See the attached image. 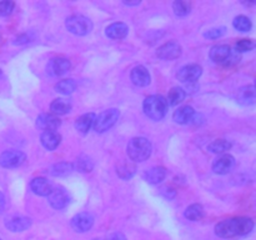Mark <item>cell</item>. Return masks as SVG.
Instances as JSON below:
<instances>
[{"instance_id": "cell-1", "label": "cell", "mask_w": 256, "mask_h": 240, "mask_svg": "<svg viewBox=\"0 0 256 240\" xmlns=\"http://www.w3.org/2000/svg\"><path fill=\"white\" fill-rule=\"evenodd\" d=\"M252 229H254V220L250 218H232L220 222L215 226V232L218 236L230 239V238L249 234Z\"/></svg>"}, {"instance_id": "cell-2", "label": "cell", "mask_w": 256, "mask_h": 240, "mask_svg": "<svg viewBox=\"0 0 256 240\" xmlns=\"http://www.w3.org/2000/svg\"><path fill=\"white\" fill-rule=\"evenodd\" d=\"M142 109L150 119L162 120L166 115L168 102L162 95H150L144 100Z\"/></svg>"}, {"instance_id": "cell-3", "label": "cell", "mask_w": 256, "mask_h": 240, "mask_svg": "<svg viewBox=\"0 0 256 240\" xmlns=\"http://www.w3.org/2000/svg\"><path fill=\"white\" fill-rule=\"evenodd\" d=\"M152 154V144L146 138L138 136L130 140L128 145V155L135 162H144Z\"/></svg>"}, {"instance_id": "cell-4", "label": "cell", "mask_w": 256, "mask_h": 240, "mask_svg": "<svg viewBox=\"0 0 256 240\" xmlns=\"http://www.w3.org/2000/svg\"><path fill=\"white\" fill-rule=\"evenodd\" d=\"M65 26L72 34L78 36H84L88 35L92 30V22L82 15H72L69 16L65 22Z\"/></svg>"}, {"instance_id": "cell-5", "label": "cell", "mask_w": 256, "mask_h": 240, "mask_svg": "<svg viewBox=\"0 0 256 240\" xmlns=\"http://www.w3.org/2000/svg\"><path fill=\"white\" fill-rule=\"evenodd\" d=\"M119 110L109 109L106 112H102L98 118H95V122L92 128L96 132H105L115 125V122L119 119Z\"/></svg>"}, {"instance_id": "cell-6", "label": "cell", "mask_w": 256, "mask_h": 240, "mask_svg": "<svg viewBox=\"0 0 256 240\" xmlns=\"http://www.w3.org/2000/svg\"><path fill=\"white\" fill-rule=\"evenodd\" d=\"M26 160V155L19 150H8L0 155V165L6 169L18 168Z\"/></svg>"}, {"instance_id": "cell-7", "label": "cell", "mask_w": 256, "mask_h": 240, "mask_svg": "<svg viewBox=\"0 0 256 240\" xmlns=\"http://www.w3.org/2000/svg\"><path fill=\"white\" fill-rule=\"evenodd\" d=\"M202 69L200 65L198 64H189L182 66V69L178 72L176 76L184 84H195L196 80L202 76Z\"/></svg>"}, {"instance_id": "cell-8", "label": "cell", "mask_w": 256, "mask_h": 240, "mask_svg": "<svg viewBox=\"0 0 256 240\" xmlns=\"http://www.w3.org/2000/svg\"><path fill=\"white\" fill-rule=\"evenodd\" d=\"M182 45L178 42H169L156 50V56L162 60H174L182 55Z\"/></svg>"}, {"instance_id": "cell-9", "label": "cell", "mask_w": 256, "mask_h": 240, "mask_svg": "<svg viewBox=\"0 0 256 240\" xmlns=\"http://www.w3.org/2000/svg\"><path fill=\"white\" fill-rule=\"evenodd\" d=\"M94 224V216L89 212H80L72 220V228L78 232H85L92 229Z\"/></svg>"}, {"instance_id": "cell-10", "label": "cell", "mask_w": 256, "mask_h": 240, "mask_svg": "<svg viewBox=\"0 0 256 240\" xmlns=\"http://www.w3.org/2000/svg\"><path fill=\"white\" fill-rule=\"evenodd\" d=\"M32 225V220L26 216H22V215H12L5 220V226L14 232H24V230L29 229Z\"/></svg>"}, {"instance_id": "cell-11", "label": "cell", "mask_w": 256, "mask_h": 240, "mask_svg": "<svg viewBox=\"0 0 256 240\" xmlns=\"http://www.w3.org/2000/svg\"><path fill=\"white\" fill-rule=\"evenodd\" d=\"M70 69V62L66 58L56 56L52 59L48 64V72L52 76H60L64 75L65 72H69Z\"/></svg>"}, {"instance_id": "cell-12", "label": "cell", "mask_w": 256, "mask_h": 240, "mask_svg": "<svg viewBox=\"0 0 256 240\" xmlns=\"http://www.w3.org/2000/svg\"><path fill=\"white\" fill-rule=\"evenodd\" d=\"M49 202L54 209H64L68 204H69V195L62 188H55V189L52 190L49 195Z\"/></svg>"}, {"instance_id": "cell-13", "label": "cell", "mask_w": 256, "mask_h": 240, "mask_svg": "<svg viewBox=\"0 0 256 240\" xmlns=\"http://www.w3.org/2000/svg\"><path fill=\"white\" fill-rule=\"evenodd\" d=\"M235 166V158L232 155L225 154L222 156H220L219 159H216L212 164V170L214 172L220 175L228 174L232 170V168Z\"/></svg>"}, {"instance_id": "cell-14", "label": "cell", "mask_w": 256, "mask_h": 240, "mask_svg": "<svg viewBox=\"0 0 256 240\" xmlns=\"http://www.w3.org/2000/svg\"><path fill=\"white\" fill-rule=\"evenodd\" d=\"M130 79L138 86H148L150 84V72L142 65H138V66L132 68V72H130Z\"/></svg>"}, {"instance_id": "cell-15", "label": "cell", "mask_w": 256, "mask_h": 240, "mask_svg": "<svg viewBox=\"0 0 256 240\" xmlns=\"http://www.w3.org/2000/svg\"><path fill=\"white\" fill-rule=\"evenodd\" d=\"M40 142H42V145L45 149L55 150L59 146L60 142H62V136L55 130H45L40 135Z\"/></svg>"}, {"instance_id": "cell-16", "label": "cell", "mask_w": 256, "mask_h": 240, "mask_svg": "<svg viewBox=\"0 0 256 240\" xmlns=\"http://www.w3.org/2000/svg\"><path fill=\"white\" fill-rule=\"evenodd\" d=\"M128 32H129V28L124 22H112L105 30L106 36L114 40L124 39V38H126Z\"/></svg>"}, {"instance_id": "cell-17", "label": "cell", "mask_w": 256, "mask_h": 240, "mask_svg": "<svg viewBox=\"0 0 256 240\" xmlns=\"http://www.w3.org/2000/svg\"><path fill=\"white\" fill-rule=\"evenodd\" d=\"M30 189L32 190L34 194L39 195V196H48L52 192V186L44 178H35L30 182Z\"/></svg>"}, {"instance_id": "cell-18", "label": "cell", "mask_w": 256, "mask_h": 240, "mask_svg": "<svg viewBox=\"0 0 256 240\" xmlns=\"http://www.w3.org/2000/svg\"><path fill=\"white\" fill-rule=\"evenodd\" d=\"M62 122L59 118H56L52 114H42L36 119L38 128L45 130H56L60 126Z\"/></svg>"}, {"instance_id": "cell-19", "label": "cell", "mask_w": 256, "mask_h": 240, "mask_svg": "<svg viewBox=\"0 0 256 240\" xmlns=\"http://www.w3.org/2000/svg\"><path fill=\"white\" fill-rule=\"evenodd\" d=\"M238 102L242 105H252L255 102V86L252 84L242 88L236 94Z\"/></svg>"}, {"instance_id": "cell-20", "label": "cell", "mask_w": 256, "mask_h": 240, "mask_svg": "<svg viewBox=\"0 0 256 240\" xmlns=\"http://www.w3.org/2000/svg\"><path fill=\"white\" fill-rule=\"evenodd\" d=\"M230 52H232V49L228 45H215L210 50V59L215 62H222L224 64L228 58H229Z\"/></svg>"}, {"instance_id": "cell-21", "label": "cell", "mask_w": 256, "mask_h": 240, "mask_svg": "<svg viewBox=\"0 0 256 240\" xmlns=\"http://www.w3.org/2000/svg\"><path fill=\"white\" fill-rule=\"evenodd\" d=\"M195 116V112L192 106L189 105H185V106L179 108L176 112H174V120L178 124H188V122H192Z\"/></svg>"}, {"instance_id": "cell-22", "label": "cell", "mask_w": 256, "mask_h": 240, "mask_svg": "<svg viewBox=\"0 0 256 240\" xmlns=\"http://www.w3.org/2000/svg\"><path fill=\"white\" fill-rule=\"evenodd\" d=\"M165 176H166V170L162 166L152 168L144 174L145 180L150 184H159L165 179Z\"/></svg>"}, {"instance_id": "cell-23", "label": "cell", "mask_w": 256, "mask_h": 240, "mask_svg": "<svg viewBox=\"0 0 256 240\" xmlns=\"http://www.w3.org/2000/svg\"><path fill=\"white\" fill-rule=\"evenodd\" d=\"M95 118L96 116H95V114H92V112L82 115V116L75 122V128H76L78 132H82V134H86V132L92 129V125H94Z\"/></svg>"}, {"instance_id": "cell-24", "label": "cell", "mask_w": 256, "mask_h": 240, "mask_svg": "<svg viewBox=\"0 0 256 240\" xmlns=\"http://www.w3.org/2000/svg\"><path fill=\"white\" fill-rule=\"evenodd\" d=\"M70 109H72V102L62 98H58L50 104V110L55 115H65L70 112Z\"/></svg>"}, {"instance_id": "cell-25", "label": "cell", "mask_w": 256, "mask_h": 240, "mask_svg": "<svg viewBox=\"0 0 256 240\" xmlns=\"http://www.w3.org/2000/svg\"><path fill=\"white\" fill-rule=\"evenodd\" d=\"M116 172L122 179H130L136 172V166H135L134 162H122L118 164Z\"/></svg>"}, {"instance_id": "cell-26", "label": "cell", "mask_w": 256, "mask_h": 240, "mask_svg": "<svg viewBox=\"0 0 256 240\" xmlns=\"http://www.w3.org/2000/svg\"><path fill=\"white\" fill-rule=\"evenodd\" d=\"M72 170H74V165H72V162H62L52 165V174L54 175V176H66V175L72 174Z\"/></svg>"}, {"instance_id": "cell-27", "label": "cell", "mask_w": 256, "mask_h": 240, "mask_svg": "<svg viewBox=\"0 0 256 240\" xmlns=\"http://www.w3.org/2000/svg\"><path fill=\"white\" fill-rule=\"evenodd\" d=\"M184 215L186 219L192 220V222H198L204 216V209L200 204H192L186 208Z\"/></svg>"}, {"instance_id": "cell-28", "label": "cell", "mask_w": 256, "mask_h": 240, "mask_svg": "<svg viewBox=\"0 0 256 240\" xmlns=\"http://www.w3.org/2000/svg\"><path fill=\"white\" fill-rule=\"evenodd\" d=\"M232 142H228V140L218 139V140H214V142L209 145L208 149H209L210 152H214V154H222V152L232 149Z\"/></svg>"}, {"instance_id": "cell-29", "label": "cell", "mask_w": 256, "mask_h": 240, "mask_svg": "<svg viewBox=\"0 0 256 240\" xmlns=\"http://www.w3.org/2000/svg\"><path fill=\"white\" fill-rule=\"evenodd\" d=\"M75 89H76V82L72 79L60 80V82L55 85V90H56L58 92H60V94L64 95L72 94Z\"/></svg>"}, {"instance_id": "cell-30", "label": "cell", "mask_w": 256, "mask_h": 240, "mask_svg": "<svg viewBox=\"0 0 256 240\" xmlns=\"http://www.w3.org/2000/svg\"><path fill=\"white\" fill-rule=\"evenodd\" d=\"M185 95H186V94H185V92H184V89H182V88L175 86V88H172V89L169 92V94H168L166 102H169L170 105L175 106V105L180 104V102L184 100Z\"/></svg>"}, {"instance_id": "cell-31", "label": "cell", "mask_w": 256, "mask_h": 240, "mask_svg": "<svg viewBox=\"0 0 256 240\" xmlns=\"http://www.w3.org/2000/svg\"><path fill=\"white\" fill-rule=\"evenodd\" d=\"M252 26V20L249 19L245 15H239V16L235 18L234 20V28L239 32H249Z\"/></svg>"}, {"instance_id": "cell-32", "label": "cell", "mask_w": 256, "mask_h": 240, "mask_svg": "<svg viewBox=\"0 0 256 240\" xmlns=\"http://www.w3.org/2000/svg\"><path fill=\"white\" fill-rule=\"evenodd\" d=\"M76 169L82 172H92V168H94V162L90 159L89 156H80L76 160V164H75Z\"/></svg>"}, {"instance_id": "cell-33", "label": "cell", "mask_w": 256, "mask_h": 240, "mask_svg": "<svg viewBox=\"0 0 256 240\" xmlns=\"http://www.w3.org/2000/svg\"><path fill=\"white\" fill-rule=\"evenodd\" d=\"M172 9H174V12L178 16H185V15H188L190 12L192 6L186 2H172Z\"/></svg>"}, {"instance_id": "cell-34", "label": "cell", "mask_w": 256, "mask_h": 240, "mask_svg": "<svg viewBox=\"0 0 256 240\" xmlns=\"http://www.w3.org/2000/svg\"><path fill=\"white\" fill-rule=\"evenodd\" d=\"M255 48V42H252V39H240L239 42H236V45H235V50H236L238 52H250V50H252Z\"/></svg>"}, {"instance_id": "cell-35", "label": "cell", "mask_w": 256, "mask_h": 240, "mask_svg": "<svg viewBox=\"0 0 256 240\" xmlns=\"http://www.w3.org/2000/svg\"><path fill=\"white\" fill-rule=\"evenodd\" d=\"M15 9L14 2H0V16H9Z\"/></svg>"}, {"instance_id": "cell-36", "label": "cell", "mask_w": 256, "mask_h": 240, "mask_svg": "<svg viewBox=\"0 0 256 240\" xmlns=\"http://www.w3.org/2000/svg\"><path fill=\"white\" fill-rule=\"evenodd\" d=\"M225 32H226L225 28H218V29H212L205 32L204 36L208 38V39H218V38H222Z\"/></svg>"}, {"instance_id": "cell-37", "label": "cell", "mask_w": 256, "mask_h": 240, "mask_svg": "<svg viewBox=\"0 0 256 240\" xmlns=\"http://www.w3.org/2000/svg\"><path fill=\"white\" fill-rule=\"evenodd\" d=\"M240 58H242V54H240V52H238L236 50H235V52H230L229 58H228L226 62H225L224 64L225 65H235V64H238V62H239V60H240Z\"/></svg>"}, {"instance_id": "cell-38", "label": "cell", "mask_w": 256, "mask_h": 240, "mask_svg": "<svg viewBox=\"0 0 256 240\" xmlns=\"http://www.w3.org/2000/svg\"><path fill=\"white\" fill-rule=\"evenodd\" d=\"M95 240H126V238H125L122 234H120V232H112V234L105 236L104 239H95Z\"/></svg>"}, {"instance_id": "cell-39", "label": "cell", "mask_w": 256, "mask_h": 240, "mask_svg": "<svg viewBox=\"0 0 256 240\" xmlns=\"http://www.w3.org/2000/svg\"><path fill=\"white\" fill-rule=\"evenodd\" d=\"M5 205H6V200H5V195L0 192V214L5 210Z\"/></svg>"}, {"instance_id": "cell-40", "label": "cell", "mask_w": 256, "mask_h": 240, "mask_svg": "<svg viewBox=\"0 0 256 240\" xmlns=\"http://www.w3.org/2000/svg\"><path fill=\"white\" fill-rule=\"evenodd\" d=\"M29 42V36L28 35H22V36H18L15 39V44H22V42Z\"/></svg>"}, {"instance_id": "cell-41", "label": "cell", "mask_w": 256, "mask_h": 240, "mask_svg": "<svg viewBox=\"0 0 256 240\" xmlns=\"http://www.w3.org/2000/svg\"><path fill=\"white\" fill-rule=\"evenodd\" d=\"M139 4H140L139 2H124V5H129V6H136V5H139Z\"/></svg>"}, {"instance_id": "cell-42", "label": "cell", "mask_w": 256, "mask_h": 240, "mask_svg": "<svg viewBox=\"0 0 256 240\" xmlns=\"http://www.w3.org/2000/svg\"><path fill=\"white\" fill-rule=\"evenodd\" d=\"M0 74H2V70H0Z\"/></svg>"}, {"instance_id": "cell-43", "label": "cell", "mask_w": 256, "mask_h": 240, "mask_svg": "<svg viewBox=\"0 0 256 240\" xmlns=\"http://www.w3.org/2000/svg\"><path fill=\"white\" fill-rule=\"evenodd\" d=\"M0 240H2V239H0Z\"/></svg>"}]
</instances>
